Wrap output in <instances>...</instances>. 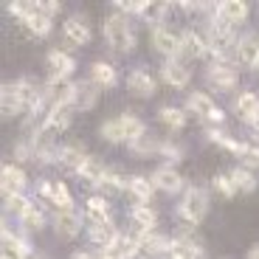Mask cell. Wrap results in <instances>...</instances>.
<instances>
[{
	"label": "cell",
	"mask_w": 259,
	"mask_h": 259,
	"mask_svg": "<svg viewBox=\"0 0 259 259\" xmlns=\"http://www.w3.org/2000/svg\"><path fill=\"white\" fill-rule=\"evenodd\" d=\"M99 136H102L107 144H127L130 147L136 138L147 136V124H144L138 116H133V113H121V116H116V118L102 121Z\"/></svg>",
	"instance_id": "6da1fadb"
},
{
	"label": "cell",
	"mask_w": 259,
	"mask_h": 259,
	"mask_svg": "<svg viewBox=\"0 0 259 259\" xmlns=\"http://www.w3.org/2000/svg\"><path fill=\"white\" fill-rule=\"evenodd\" d=\"M102 31H104V39H107V46H110L113 51H118V54L133 51V48H136V42H138L136 28H133V20H130L127 14H121V12L107 14V17H104Z\"/></svg>",
	"instance_id": "7a4b0ae2"
},
{
	"label": "cell",
	"mask_w": 259,
	"mask_h": 259,
	"mask_svg": "<svg viewBox=\"0 0 259 259\" xmlns=\"http://www.w3.org/2000/svg\"><path fill=\"white\" fill-rule=\"evenodd\" d=\"M208 192L200 186H189L186 192H183L181 203H178V217H181L183 223H189V226H200L203 220H206L208 214Z\"/></svg>",
	"instance_id": "3957f363"
},
{
	"label": "cell",
	"mask_w": 259,
	"mask_h": 259,
	"mask_svg": "<svg viewBox=\"0 0 259 259\" xmlns=\"http://www.w3.org/2000/svg\"><path fill=\"white\" fill-rule=\"evenodd\" d=\"M186 110L192 113V116L203 118V121H208V127H220L223 121H226V113L214 104V99L208 96V93H200V91H192L186 99Z\"/></svg>",
	"instance_id": "277c9868"
},
{
	"label": "cell",
	"mask_w": 259,
	"mask_h": 259,
	"mask_svg": "<svg viewBox=\"0 0 259 259\" xmlns=\"http://www.w3.org/2000/svg\"><path fill=\"white\" fill-rule=\"evenodd\" d=\"M149 46H152L155 54H161V57L178 59L181 57V34L172 31L166 23L163 26H152L149 28Z\"/></svg>",
	"instance_id": "5b68a950"
},
{
	"label": "cell",
	"mask_w": 259,
	"mask_h": 259,
	"mask_svg": "<svg viewBox=\"0 0 259 259\" xmlns=\"http://www.w3.org/2000/svg\"><path fill=\"white\" fill-rule=\"evenodd\" d=\"M206 82L211 91H234L240 84V71L234 62H208L206 68Z\"/></svg>",
	"instance_id": "8992f818"
},
{
	"label": "cell",
	"mask_w": 259,
	"mask_h": 259,
	"mask_svg": "<svg viewBox=\"0 0 259 259\" xmlns=\"http://www.w3.org/2000/svg\"><path fill=\"white\" fill-rule=\"evenodd\" d=\"M178 59H211V48H208L206 34L186 28L181 31V57Z\"/></svg>",
	"instance_id": "52a82bcc"
},
{
	"label": "cell",
	"mask_w": 259,
	"mask_h": 259,
	"mask_svg": "<svg viewBox=\"0 0 259 259\" xmlns=\"http://www.w3.org/2000/svg\"><path fill=\"white\" fill-rule=\"evenodd\" d=\"M51 226L57 228L59 237H65V240H71V237H79L84 228V220L82 214L76 211V208H57L51 217Z\"/></svg>",
	"instance_id": "ba28073f"
},
{
	"label": "cell",
	"mask_w": 259,
	"mask_h": 259,
	"mask_svg": "<svg viewBox=\"0 0 259 259\" xmlns=\"http://www.w3.org/2000/svg\"><path fill=\"white\" fill-rule=\"evenodd\" d=\"M127 91L138 99H149V96L158 93V82L147 68H133V71L127 73Z\"/></svg>",
	"instance_id": "9c48e42d"
},
{
	"label": "cell",
	"mask_w": 259,
	"mask_h": 259,
	"mask_svg": "<svg viewBox=\"0 0 259 259\" xmlns=\"http://www.w3.org/2000/svg\"><path fill=\"white\" fill-rule=\"evenodd\" d=\"M169 259H203V242L192 231H183L172 240Z\"/></svg>",
	"instance_id": "30bf717a"
},
{
	"label": "cell",
	"mask_w": 259,
	"mask_h": 259,
	"mask_svg": "<svg viewBox=\"0 0 259 259\" xmlns=\"http://www.w3.org/2000/svg\"><path fill=\"white\" fill-rule=\"evenodd\" d=\"M149 181L155 183V189H161V192H166V194L186 192V183H183L181 172H178L175 166H169V163H163V166L152 169V175H149Z\"/></svg>",
	"instance_id": "8fae6325"
},
{
	"label": "cell",
	"mask_w": 259,
	"mask_h": 259,
	"mask_svg": "<svg viewBox=\"0 0 259 259\" xmlns=\"http://www.w3.org/2000/svg\"><path fill=\"white\" fill-rule=\"evenodd\" d=\"M62 37L71 42V46H88L93 37L91 31V23H88V17L84 14H71V17L65 20V26H62Z\"/></svg>",
	"instance_id": "7c38bea8"
},
{
	"label": "cell",
	"mask_w": 259,
	"mask_h": 259,
	"mask_svg": "<svg viewBox=\"0 0 259 259\" xmlns=\"http://www.w3.org/2000/svg\"><path fill=\"white\" fill-rule=\"evenodd\" d=\"M234 59L240 65H245V68H251V71H259V34L256 31H248L237 39Z\"/></svg>",
	"instance_id": "4fadbf2b"
},
{
	"label": "cell",
	"mask_w": 259,
	"mask_h": 259,
	"mask_svg": "<svg viewBox=\"0 0 259 259\" xmlns=\"http://www.w3.org/2000/svg\"><path fill=\"white\" fill-rule=\"evenodd\" d=\"M26 186H28L26 169L12 161L3 163V172H0V189H3V194H23Z\"/></svg>",
	"instance_id": "5bb4252c"
},
{
	"label": "cell",
	"mask_w": 259,
	"mask_h": 259,
	"mask_svg": "<svg viewBox=\"0 0 259 259\" xmlns=\"http://www.w3.org/2000/svg\"><path fill=\"white\" fill-rule=\"evenodd\" d=\"M99 102V88L91 79H82V82H73V93H71V107L73 110H93Z\"/></svg>",
	"instance_id": "9a60e30c"
},
{
	"label": "cell",
	"mask_w": 259,
	"mask_h": 259,
	"mask_svg": "<svg viewBox=\"0 0 259 259\" xmlns=\"http://www.w3.org/2000/svg\"><path fill=\"white\" fill-rule=\"evenodd\" d=\"M161 79L169 84V88H186L192 82V71L183 59H163L161 65Z\"/></svg>",
	"instance_id": "2e32d148"
},
{
	"label": "cell",
	"mask_w": 259,
	"mask_h": 259,
	"mask_svg": "<svg viewBox=\"0 0 259 259\" xmlns=\"http://www.w3.org/2000/svg\"><path fill=\"white\" fill-rule=\"evenodd\" d=\"M84 217L91 220V226H104V223H113V208L110 200L102 197V194H91L84 200Z\"/></svg>",
	"instance_id": "e0dca14e"
},
{
	"label": "cell",
	"mask_w": 259,
	"mask_h": 259,
	"mask_svg": "<svg viewBox=\"0 0 259 259\" xmlns=\"http://www.w3.org/2000/svg\"><path fill=\"white\" fill-rule=\"evenodd\" d=\"M130 223H133V228L141 234H152L158 228V214L152 206H147V203H136V206H130Z\"/></svg>",
	"instance_id": "ac0fdd59"
},
{
	"label": "cell",
	"mask_w": 259,
	"mask_h": 259,
	"mask_svg": "<svg viewBox=\"0 0 259 259\" xmlns=\"http://www.w3.org/2000/svg\"><path fill=\"white\" fill-rule=\"evenodd\" d=\"M71 118H73L71 104H54L42 118V133H62V130L71 127Z\"/></svg>",
	"instance_id": "d6986e66"
},
{
	"label": "cell",
	"mask_w": 259,
	"mask_h": 259,
	"mask_svg": "<svg viewBox=\"0 0 259 259\" xmlns=\"http://www.w3.org/2000/svg\"><path fill=\"white\" fill-rule=\"evenodd\" d=\"M46 62H48V71H51V76L71 79V73L76 71V59H73L71 54H65L62 48H54V51H48Z\"/></svg>",
	"instance_id": "ffe728a7"
},
{
	"label": "cell",
	"mask_w": 259,
	"mask_h": 259,
	"mask_svg": "<svg viewBox=\"0 0 259 259\" xmlns=\"http://www.w3.org/2000/svg\"><path fill=\"white\" fill-rule=\"evenodd\" d=\"M51 26H54V20L48 17V14H42L39 12V6L37 3H31V12H28V17L23 20V28H26L31 37H48L51 34Z\"/></svg>",
	"instance_id": "44dd1931"
},
{
	"label": "cell",
	"mask_w": 259,
	"mask_h": 259,
	"mask_svg": "<svg viewBox=\"0 0 259 259\" xmlns=\"http://www.w3.org/2000/svg\"><path fill=\"white\" fill-rule=\"evenodd\" d=\"M234 113H237L245 124H251L253 118L259 116V96L253 91L237 93V99H234Z\"/></svg>",
	"instance_id": "7402d4cb"
},
{
	"label": "cell",
	"mask_w": 259,
	"mask_h": 259,
	"mask_svg": "<svg viewBox=\"0 0 259 259\" xmlns=\"http://www.w3.org/2000/svg\"><path fill=\"white\" fill-rule=\"evenodd\" d=\"M0 110H3V118L26 116V107H23V102H20V96H17V91H14L12 82H6L3 91H0Z\"/></svg>",
	"instance_id": "603a6c76"
},
{
	"label": "cell",
	"mask_w": 259,
	"mask_h": 259,
	"mask_svg": "<svg viewBox=\"0 0 259 259\" xmlns=\"http://www.w3.org/2000/svg\"><path fill=\"white\" fill-rule=\"evenodd\" d=\"M88 158L91 155L84 152L82 144H62V147H59V166L71 169V172H79Z\"/></svg>",
	"instance_id": "cb8c5ba5"
},
{
	"label": "cell",
	"mask_w": 259,
	"mask_h": 259,
	"mask_svg": "<svg viewBox=\"0 0 259 259\" xmlns=\"http://www.w3.org/2000/svg\"><path fill=\"white\" fill-rule=\"evenodd\" d=\"M88 76H91V82L96 84V88H116V84H118L116 68H113L110 62H102V59L88 68Z\"/></svg>",
	"instance_id": "d4e9b609"
},
{
	"label": "cell",
	"mask_w": 259,
	"mask_h": 259,
	"mask_svg": "<svg viewBox=\"0 0 259 259\" xmlns=\"http://www.w3.org/2000/svg\"><path fill=\"white\" fill-rule=\"evenodd\" d=\"M217 14H220L226 23L237 26V23H245L248 20L251 9H248V3H242V0H223V3H217Z\"/></svg>",
	"instance_id": "484cf974"
},
{
	"label": "cell",
	"mask_w": 259,
	"mask_h": 259,
	"mask_svg": "<svg viewBox=\"0 0 259 259\" xmlns=\"http://www.w3.org/2000/svg\"><path fill=\"white\" fill-rule=\"evenodd\" d=\"M152 192H155V183L144 175H130V183H127V194L133 197L136 203H147L152 200Z\"/></svg>",
	"instance_id": "4316f807"
},
{
	"label": "cell",
	"mask_w": 259,
	"mask_h": 259,
	"mask_svg": "<svg viewBox=\"0 0 259 259\" xmlns=\"http://www.w3.org/2000/svg\"><path fill=\"white\" fill-rule=\"evenodd\" d=\"M118 237H121V231H118L113 223H104V226H91V228H88V240H91L93 245H99V248L116 245Z\"/></svg>",
	"instance_id": "83f0119b"
},
{
	"label": "cell",
	"mask_w": 259,
	"mask_h": 259,
	"mask_svg": "<svg viewBox=\"0 0 259 259\" xmlns=\"http://www.w3.org/2000/svg\"><path fill=\"white\" fill-rule=\"evenodd\" d=\"M169 248H172V240L169 237H163V234L152 231V234H141V253H147V256H163V253H169Z\"/></svg>",
	"instance_id": "f1b7e54d"
},
{
	"label": "cell",
	"mask_w": 259,
	"mask_h": 259,
	"mask_svg": "<svg viewBox=\"0 0 259 259\" xmlns=\"http://www.w3.org/2000/svg\"><path fill=\"white\" fill-rule=\"evenodd\" d=\"M79 178H82L84 183H88V186H96V189H102V181H104V175H107V166H104L102 161H99V158H88V161L82 163V169H79L76 172Z\"/></svg>",
	"instance_id": "f546056e"
},
{
	"label": "cell",
	"mask_w": 259,
	"mask_h": 259,
	"mask_svg": "<svg viewBox=\"0 0 259 259\" xmlns=\"http://www.w3.org/2000/svg\"><path fill=\"white\" fill-rule=\"evenodd\" d=\"M17 220H20V226L28 228V231H42L46 223H48V217H46V211H42L37 203H28V206L17 214Z\"/></svg>",
	"instance_id": "4dcf8cb0"
},
{
	"label": "cell",
	"mask_w": 259,
	"mask_h": 259,
	"mask_svg": "<svg viewBox=\"0 0 259 259\" xmlns=\"http://www.w3.org/2000/svg\"><path fill=\"white\" fill-rule=\"evenodd\" d=\"M158 121H161L166 130L178 133V130L186 127V110H181V107H175V104H163L161 110H158Z\"/></svg>",
	"instance_id": "1f68e13d"
},
{
	"label": "cell",
	"mask_w": 259,
	"mask_h": 259,
	"mask_svg": "<svg viewBox=\"0 0 259 259\" xmlns=\"http://www.w3.org/2000/svg\"><path fill=\"white\" fill-rule=\"evenodd\" d=\"M161 144L163 138H152V136H141L130 144V152L138 158H149V155H161Z\"/></svg>",
	"instance_id": "d6a6232c"
},
{
	"label": "cell",
	"mask_w": 259,
	"mask_h": 259,
	"mask_svg": "<svg viewBox=\"0 0 259 259\" xmlns=\"http://www.w3.org/2000/svg\"><path fill=\"white\" fill-rule=\"evenodd\" d=\"M231 181H234V186H237V192H245V194H251V192H256V186H259V181H256V175H253L251 169H245V166H234L231 172Z\"/></svg>",
	"instance_id": "836d02e7"
},
{
	"label": "cell",
	"mask_w": 259,
	"mask_h": 259,
	"mask_svg": "<svg viewBox=\"0 0 259 259\" xmlns=\"http://www.w3.org/2000/svg\"><path fill=\"white\" fill-rule=\"evenodd\" d=\"M37 141L39 138L34 136H23L17 144H14V161H34V155H37Z\"/></svg>",
	"instance_id": "e575fe53"
},
{
	"label": "cell",
	"mask_w": 259,
	"mask_h": 259,
	"mask_svg": "<svg viewBox=\"0 0 259 259\" xmlns=\"http://www.w3.org/2000/svg\"><path fill=\"white\" fill-rule=\"evenodd\" d=\"M34 163H59V147L46 138H39L37 141V155H34Z\"/></svg>",
	"instance_id": "d590c367"
},
{
	"label": "cell",
	"mask_w": 259,
	"mask_h": 259,
	"mask_svg": "<svg viewBox=\"0 0 259 259\" xmlns=\"http://www.w3.org/2000/svg\"><path fill=\"white\" fill-rule=\"evenodd\" d=\"M127 183H130L127 175H121L116 169H107V175H104V181H102V189L110 192V194H118V192H127Z\"/></svg>",
	"instance_id": "8d00e7d4"
},
{
	"label": "cell",
	"mask_w": 259,
	"mask_h": 259,
	"mask_svg": "<svg viewBox=\"0 0 259 259\" xmlns=\"http://www.w3.org/2000/svg\"><path fill=\"white\" fill-rule=\"evenodd\" d=\"M48 200H51L57 208H73V194H71V189L65 186V183H59V181H54L51 197H48Z\"/></svg>",
	"instance_id": "74e56055"
},
{
	"label": "cell",
	"mask_w": 259,
	"mask_h": 259,
	"mask_svg": "<svg viewBox=\"0 0 259 259\" xmlns=\"http://www.w3.org/2000/svg\"><path fill=\"white\" fill-rule=\"evenodd\" d=\"M211 189L220 194V197H226V200L237 194V186H234L231 175H226V172H220V175H214V178H211Z\"/></svg>",
	"instance_id": "f35d334b"
},
{
	"label": "cell",
	"mask_w": 259,
	"mask_h": 259,
	"mask_svg": "<svg viewBox=\"0 0 259 259\" xmlns=\"http://www.w3.org/2000/svg\"><path fill=\"white\" fill-rule=\"evenodd\" d=\"M28 197L26 194H3V211H14V214H20L23 208L28 206Z\"/></svg>",
	"instance_id": "ab89813d"
},
{
	"label": "cell",
	"mask_w": 259,
	"mask_h": 259,
	"mask_svg": "<svg viewBox=\"0 0 259 259\" xmlns=\"http://www.w3.org/2000/svg\"><path fill=\"white\" fill-rule=\"evenodd\" d=\"M161 158H163V161H169V166H172V161H181V158H183V147H178L172 138H163V144H161Z\"/></svg>",
	"instance_id": "60d3db41"
},
{
	"label": "cell",
	"mask_w": 259,
	"mask_h": 259,
	"mask_svg": "<svg viewBox=\"0 0 259 259\" xmlns=\"http://www.w3.org/2000/svg\"><path fill=\"white\" fill-rule=\"evenodd\" d=\"M6 12L23 23V20L28 17V12H31V3H6Z\"/></svg>",
	"instance_id": "b9f144b4"
},
{
	"label": "cell",
	"mask_w": 259,
	"mask_h": 259,
	"mask_svg": "<svg viewBox=\"0 0 259 259\" xmlns=\"http://www.w3.org/2000/svg\"><path fill=\"white\" fill-rule=\"evenodd\" d=\"M96 256H99V259H130V256H127V253H124V251H121V248H118V245L102 248V251H99Z\"/></svg>",
	"instance_id": "7bdbcfd3"
},
{
	"label": "cell",
	"mask_w": 259,
	"mask_h": 259,
	"mask_svg": "<svg viewBox=\"0 0 259 259\" xmlns=\"http://www.w3.org/2000/svg\"><path fill=\"white\" fill-rule=\"evenodd\" d=\"M37 6H39V12H42V14H48L51 20L57 17L59 12H62V6H59L57 0H46V3H37Z\"/></svg>",
	"instance_id": "ee69618b"
},
{
	"label": "cell",
	"mask_w": 259,
	"mask_h": 259,
	"mask_svg": "<svg viewBox=\"0 0 259 259\" xmlns=\"http://www.w3.org/2000/svg\"><path fill=\"white\" fill-rule=\"evenodd\" d=\"M51 186H54V181H37V194L39 197H51Z\"/></svg>",
	"instance_id": "f6af8a7d"
},
{
	"label": "cell",
	"mask_w": 259,
	"mask_h": 259,
	"mask_svg": "<svg viewBox=\"0 0 259 259\" xmlns=\"http://www.w3.org/2000/svg\"><path fill=\"white\" fill-rule=\"evenodd\" d=\"M71 259H99V256H96V253H91L88 248H84V251H73V253H71Z\"/></svg>",
	"instance_id": "bcb514c9"
},
{
	"label": "cell",
	"mask_w": 259,
	"mask_h": 259,
	"mask_svg": "<svg viewBox=\"0 0 259 259\" xmlns=\"http://www.w3.org/2000/svg\"><path fill=\"white\" fill-rule=\"evenodd\" d=\"M245 259H259V242H253L251 248H248V253H245Z\"/></svg>",
	"instance_id": "7dc6e473"
},
{
	"label": "cell",
	"mask_w": 259,
	"mask_h": 259,
	"mask_svg": "<svg viewBox=\"0 0 259 259\" xmlns=\"http://www.w3.org/2000/svg\"><path fill=\"white\" fill-rule=\"evenodd\" d=\"M248 130H251V133H253V138H259V116L253 118L251 124H248Z\"/></svg>",
	"instance_id": "c3c4849f"
},
{
	"label": "cell",
	"mask_w": 259,
	"mask_h": 259,
	"mask_svg": "<svg viewBox=\"0 0 259 259\" xmlns=\"http://www.w3.org/2000/svg\"><path fill=\"white\" fill-rule=\"evenodd\" d=\"M3 259H28V256H23L17 251H3Z\"/></svg>",
	"instance_id": "681fc988"
},
{
	"label": "cell",
	"mask_w": 259,
	"mask_h": 259,
	"mask_svg": "<svg viewBox=\"0 0 259 259\" xmlns=\"http://www.w3.org/2000/svg\"><path fill=\"white\" fill-rule=\"evenodd\" d=\"M34 259H39V256H34Z\"/></svg>",
	"instance_id": "f907efd6"
}]
</instances>
